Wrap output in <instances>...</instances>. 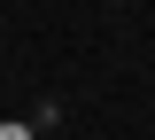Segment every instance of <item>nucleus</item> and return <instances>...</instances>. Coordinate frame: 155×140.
I'll return each instance as SVG.
<instances>
[{
  "label": "nucleus",
  "instance_id": "nucleus-1",
  "mask_svg": "<svg viewBox=\"0 0 155 140\" xmlns=\"http://www.w3.org/2000/svg\"><path fill=\"white\" fill-rule=\"evenodd\" d=\"M0 140H31V125H0Z\"/></svg>",
  "mask_w": 155,
  "mask_h": 140
}]
</instances>
